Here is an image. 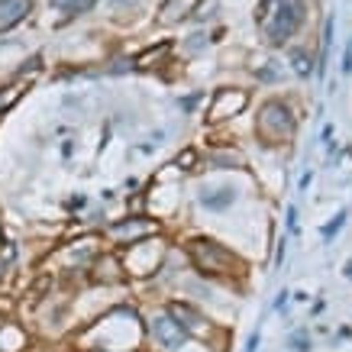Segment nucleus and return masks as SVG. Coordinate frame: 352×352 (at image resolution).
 Listing matches in <instances>:
<instances>
[{"mask_svg":"<svg viewBox=\"0 0 352 352\" xmlns=\"http://www.w3.org/2000/svg\"><path fill=\"white\" fill-rule=\"evenodd\" d=\"M32 10V0H0V32L13 30L16 23H23Z\"/></svg>","mask_w":352,"mask_h":352,"instance_id":"8","label":"nucleus"},{"mask_svg":"<svg viewBox=\"0 0 352 352\" xmlns=\"http://www.w3.org/2000/svg\"><path fill=\"white\" fill-rule=\"evenodd\" d=\"M168 314H171V320H175L184 330V336H204V340H207L210 327H207V320H204V317L191 307V304H171Z\"/></svg>","mask_w":352,"mask_h":352,"instance_id":"5","label":"nucleus"},{"mask_svg":"<svg viewBox=\"0 0 352 352\" xmlns=\"http://www.w3.org/2000/svg\"><path fill=\"white\" fill-rule=\"evenodd\" d=\"M245 104H249V94H245V91H220V94L210 100V120L236 117Z\"/></svg>","mask_w":352,"mask_h":352,"instance_id":"7","label":"nucleus"},{"mask_svg":"<svg viewBox=\"0 0 352 352\" xmlns=\"http://www.w3.org/2000/svg\"><path fill=\"white\" fill-rule=\"evenodd\" d=\"M265 32H268V43H288L294 30L304 20V0H275L265 7Z\"/></svg>","mask_w":352,"mask_h":352,"instance_id":"1","label":"nucleus"},{"mask_svg":"<svg viewBox=\"0 0 352 352\" xmlns=\"http://www.w3.org/2000/svg\"><path fill=\"white\" fill-rule=\"evenodd\" d=\"M291 65H294V72H298V75H310V58L300 52V49L291 52Z\"/></svg>","mask_w":352,"mask_h":352,"instance_id":"14","label":"nucleus"},{"mask_svg":"<svg viewBox=\"0 0 352 352\" xmlns=\"http://www.w3.org/2000/svg\"><path fill=\"white\" fill-rule=\"evenodd\" d=\"M188 256H191L194 268L204 275H230V268H239L233 252H226L223 245L210 243V239H194L188 245Z\"/></svg>","mask_w":352,"mask_h":352,"instance_id":"2","label":"nucleus"},{"mask_svg":"<svg viewBox=\"0 0 352 352\" xmlns=\"http://www.w3.org/2000/svg\"><path fill=\"white\" fill-rule=\"evenodd\" d=\"M120 272H123V268H120V262L113 256L110 258H97V265H94V281H107V285H113V281H120Z\"/></svg>","mask_w":352,"mask_h":352,"instance_id":"11","label":"nucleus"},{"mask_svg":"<svg viewBox=\"0 0 352 352\" xmlns=\"http://www.w3.org/2000/svg\"><path fill=\"white\" fill-rule=\"evenodd\" d=\"M20 97H23V87H7V91H0V110H10Z\"/></svg>","mask_w":352,"mask_h":352,"instance_id":"13","label":"nucleus"},{"mask_svg":"<svg viewBox=\"0 0 352 352\" xmlns=\"http://www.w3.org/2000/svg\"><path fill=\"white\" fill-rule=\"evenodd\" d=\"M291 133H294V117H291L288 104L268 100L262 113H258V136L265 139L268 146H278V142L291 139Z\"/></svg>","mask_w":352,"mask_h":352,"instance_id":"3","label":"nucleus"},{"mask_svg":"<svg viewBox=\"0 0 352 352\" xmlns=\"http://www.w3.org/2000/svg\"><path fill=\"white\" fill-rule=\"evenodd\" d=\"M0 243H3V226H0Z\"/></svg>","mask_w":352,"mask_h":352,"instance_id":"21","label":"nucleus"},{"mask_svg":"<svg viewBox=\"0 0 352 352\" xmlns=\"http://www.w3.org/2000/svg\"><path fill=\"white\" fill-rule=\"evenodd\" d=\"M201 201L207 204L210 210H223V207H230V204L236 201V191L233 188H214V191H210V188H204Z\"/></svg>","mask_w":352,"mask_h":352,"instance_id":"10","label":"nucleus"},{"mask_svg":"<svg viewBox=\"0 0 352 352\" xmlns=\"http://www.w3.org/2000/svg\"><path fill=\"white\" fill-rule=\"evenodd\" d=\"M149 327H152V336H155V340H159L165 349H182L184 340H188L182 327L171 320V314H155Z\"/></svg>","mask_w":352,"mask_h":352,"instance_id":"6","label":"nucleus"},{"mask_svg":"<svg viewBox=\"0 0 352 352\" xmlns=\"http://www.w3.org/2000/svg\"><path fill=\"white\" fill-rule=\"evenodd\" d=\"M217 13V0H210V3H204L201 10H194V20H207V16H214Z\"/></svg>","mask_w":352,"mask_h":352,"instance_id":"16","label":"nucleus"},{"mask_svg":"<svg viewBox=\"0 0 352 352\" xmlns=\"http://www.w3.org/2000/svg\"><path fill=\"white\" fill-rule=\"evenodd\" d=\"M204 43H207V36H204V32L191 36V43H188V52H197V49H204Z\"/></svg>","mask_w":352,"mask_h":352,"instance_id":"17","label":"nucleus"},{"mask_svg":"<svg viewBox=\"0 0 352 352\" xmlns=\"http://www.w3.org/2000/svg\"><path fill=\"white\" fill-rule=\"evenodd\" d=\"M194 7H197V0H165V3H162L159 20L165 23V26L182 23L184 16H194Z\"/></svg>","mask_w":352,"mask_h":352,"instance_id":"9","label":"nucleus"},{"mask_svg":"<svg viewBox=\"0 0 352 352\" xmlns=\"http://www.w3.org/2000/svg\"><path fill=\"white\" fill-rule=\"evenodd\" d=\"M87 352H110V349H87Z\"/></svg>","mask_w":352,"mask_h":352,"instance_id":"20","label":"nucleus"},{"mask_svg":"<svg viewBox=\"0 0 352 352\" xmlns=\"http://www.w3.org/2000/svg\"><path fill=\"white\" fill-rule=\"evenodd\" d=\"M113 3H117V7H120V3H129V7H136L139 0H113Z\"/></svg>","mask_w":352,"mask_h":352,"instance_id":"19","label":"nucleus"},{"mask_svg":"<svg viewBox=\"0 0 352 352\" xmlns=\"http://www.w3.org/2000/svg\"><path fill=\"white\" fill-rule=\"evenodd\" d=\"M52 3L58 10H68V13H87L97 0H52Z\"/></svg>","mask_w":352,"mask_h":352,"instance_id":"12","label":"nucleus"},{"mask_svg":"<svg viewBox=\"0 0 352 352\" xmlns=\"http://www.w3.org/2000/svg\"><path fill=\"white\" fill-rule=\"evenodd\" d=\"M210 165H220V168H236V165H239V159H236V155H214V159H210Z\"/></svg>","mask_w":352,"mask_h":352,"instance_id":"15","label":"nucleus"},{"mask_svg":"<svg viewBox=\"0 0 352 352\" xmlns=\"http://www.w3.org/2000/svg\"><path fill=\"white\" fill-rule=\"evenodd\" d=\"M155 233H159V223H152L146 217H129V220L107 226V236L113 243H136V239H149Z\"/></svg>","mask_w":352,"mask_h":352,"instance_id":"4","label":"nucleus"},{"mask_svg":"<svg viewBox=\"0 0 352 352\" xmlns=\"http://www.w3.org/2000/svg\"><path fill=\"white\" fill-rule=\"evenodd\" d=\"M194 162H197V155H194L191 149H188V152H182V155H178V165H182V168H184V165H188V168H191Z\"/></svg>","mask_w":352,"mask_h":352,"instance_id":"18","label":"nucleus"}]
</instances>
